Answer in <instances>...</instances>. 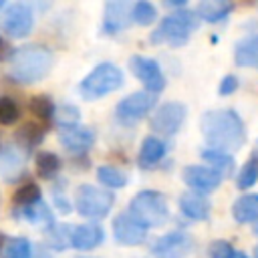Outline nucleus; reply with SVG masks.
I'll use <instances>...</instances> for the list:
<instances>
[{"instance_id": "1", "label": "nucleus", "mask_w": 258, "mask_h": 258, "mask_svg": "<svg viewBox=\"0 0 258 258\" xmlns=\"http://www.w3.org/2000/svg\"><path fill=\"white\" fill-rule=\"evenodd\" d=\"M200 129L210 149H218L232 155L246 143L244 121L232 109L206 111L200 119Z\"/></svg>"}, {"instance_id": "2", "label": "nucleus", "mask_w": 258, "mask_h": 258, "mask_svg": "<svg viewBox=\"0 0 258 258\" xmlns=\"http://www.w3.org/2000/svg\"><path fill=\"white\" fill-rule=\"evenodd\" d=\"M54 62V54L44 44H24L8 54V77L20 85L42 81Z\"/></svg>"}, {"instance_id": "3", "label": "nucleus", "mask_w": 258, "mask_h": 258, "mask_svg": "<svg viewBox=\"0 0 258 258\" xmlns=\"http://www.w3.org/2000/svg\"><path fill=\"white\" fill-rule=\"evenodd\" d=\"M200 26V18L194 10L179 8L157 24V28L151 32V42L153 44H169L173 48H179L187 44L191 32Z\"/></svg>"}, {"instance_id": "4", "label": "nucleus", "mask_w": 258, "mask_h": 258, "mask_svg": "<svg viewBox=\"0 0 258 258\" xmlns=\"http://www.w3.org/2000/svg\"><path fill=\"white\" fill-rule=\"evenodd\" d=\"M125 83L123 71L113 62H101L97 64L85 79L79 83V93L85 101H97L109 93H115Z\"/></svg>"}, {"instance_id": "5", "label": "nucleus", "mask_w": 258, "mask_h": 258, "mask_svg": "<svg viewBox=\"0 0 258 258\" xmlns=\"http://www.w3.org/2000/svg\"><path fill=\"white\" fill-rule=\"evenodd\" d=\"M129 214L143 228H159L169 220V206L165 196L155 189H143L133 196L129 204Z\"/></svg>"}, {"instance_id": "6", "label": "nucleus", "mask_w": 258, "mask_h": 258, "mask_svg": "<svg viewBox=\"0 0 258 258\" xmlns=\"http://www.w3.org/2000/svg\"><path fill=\"white\" fill-rule=\"evenodd\" d=\"M115 204V194L109 189H101L91 183H83L75 191V210L79 216L89 220H101L109 216Z\"/></svg>"}, {"instance_id": "7", "label": "nucleus", "mask_w": 258, "mask_h": 258, "mask_svg": "<svg viewBox=\"0 0 258 258\" xmlns=\"http://www.w3.org/2000/svg\"><path fill=\"white\" fill-rule=\"evenodd\" d=\"M34 26V12L24 2H12L4 6L0 28L8 38H24Z\"/></svg>"}, {"instance_id": "8", "label": "nucleus", "mask_w": 258, "mask_h": 258, "mask_svg": "<svg viewBox=\"0 0 258 258\" xmlns=\"http://www.w3.org/2000/svg\"><path fill=\"white\" fill-rule=\"evenodd\" d=\"M157 103V97L147 91H135L129 97L121 99L115 107V119L121 125H133L143 119Z\"/></svg>"}, {"instance_id": "9", "label": "nucleus", "mask_w": 258, "mask_h": 258, "mask_svg": "<svg viewBox=\"0 0 258 258\" xmlns=\"http://www.w3.org/2000/svg\"><path fill=\"white\" fill-rule=\"evenodd\" d=\"M129 69L143 83V87H145L143 91L157 95V93H161L165 89V75H163V71H161L157 60H153L149 56L133 54L129 58Z\"/></svg>"}, {"instance_id": "10", "label": "nucleus", "mask_w": 258, "mask_h": 258, "mask_svg": "<svg viewBox=\"0 0 258 258\" xmlns=\"http://www.w3.org/2000/svg\"><path fill=\"white\" fill-rule=\"evenodd\" d=\"M185 115H187V109L183 103L179 101H167L163 103L151 117L149 121V127L155 131V133H161V135H173L179 131V127L183 125L185 121Z\"/></svg>"}, {"instance_id": "11", "label": "nucleus", "mask_w": 258, "mask_h": 258, "mask_svg": "<svg viewBox=\"0 0 258 258\" xmlns=\"http://www.w3.org/2000/svg\"><path fill=\"white\" fill-rule=\"evenodd\" d=\"M194 250V238L187 232H169L155 240L151 254L155 258H185Z\"/></svg>"}, {"instance_id": "12", "label": "nucleus", "mask_w": 258, "mask_h": 258, "mask_svg": "<svg viewBox=\"0 0 258 258\" xmlns=\"http://www.w3.org/2000/svg\"><path fill=\"white\" fill-rule=\"evenodd\" d=\"M113 236L121 246H139L147 238V228H143L129 212H121L113 220Z\"/></svg>"}, {"instance_id": "13", "label": "nucleus", "mask_w": 258, "mask_h": 258, "mask_svg": "<svg viewBox=\"0 0 258 258\" xmlns=\"http://www.w3.org/2000/svg\"><path fill=\"white\" fill-rule=\"evenodd\" d=\"M58 141L71 155H85L95 143V133H93V129L83 127V125L60 127Z\"/></svg>"}, {"instance_id": "14", "label": "nucleus", "mask_w": 258, "mask_h": 258, "mask_svg": "<svg viewBox=\"0 0 258 258\" xmlns=\"http://www.w3.org/2000/svg\"><path fill=\"white\" fill-rule=\"evenodd\" d=\"M103 240H105V230H103V226H99L97 222L71 226L69 246L75 248V250H81V252L95 250L97 246L103 244Z\"/></svg>"}, {"instance_id": "15", "label": "nucleus", "mask_w": 258, "mask_h": 258, "mask_svg": "<svg viewBox=\"0 0 258 258\" xmlns=\"http://www.w3.org/2000/svg\"><path fill=\"white\" fill-rule=\"evenodd\" d=\"M181 179L194 191H206V194L214 191L222 183V177L208 165H185L181 169Z\"/></svg>"}, {"instance_id": "16", "label": "nucleus", "mask_w": 258, "mask_h": 258, "mask_svg": "<svg viewBox=\"0 0 258 258\" xmlns=\"http://www.w3.org/2000/svg\"><path fill=\"white\" fill-rule=\"evenodd\" d=\"M131 20V6L127 2H107L105 14H103V32L105 34H117L119 30H125Z\"/></svg>"}, {"instance_id": "17", "label": "nucleus", "mask_w": 258, "mask_h": 258, "mask_svg": "<svg viewBox=\"0 0 258 258\" xmlns=\"http://www.w3.org/2000/svg\"><path fill=\"white\" fill-rule=\"evenodd\" d=\"M179 210L185 218L194 220V222H204L210 218V200L202 194H194V191H187L179 198Z\"/></svg>"}, {"instance_id": "18", "label": "nucleus", "mask_w": 258, "mask_h": 258, "mask_svg": "<svg viewBox=\"0 0 258 258\" xmlns=\"http://www.w3.org/2000/svg\"><path fill=\"white\" fill-rule=\"evenodd\" d=\"M14 216L34 224V226H40L44 228V232H48L50 228H54V216H52V210L48 208V204L44 200L28 206V208H22V210H14Z\"/></svg>"}, {"instance_id": "19", "label": "nucleus", "mask_w": 258, "mask_h": 258, "mask_svg": "<svg viewBox=\"0 0 258 258\" xmlns=\"http://www.w3.org/2000/svg\"><path fill=\"white\" fill-rule=\"evenodd\" d=\"M234 10V4L232 2H226V0H204L198 4V18L200 20H206V22H222L230 16V12Z\"/></svg>"}, {"instance_id": "20", "label": "nucleus", "mask_w": 258, "mask_h": 258, "mask_svg": "<svg viewBox=\"0 0 258 258\" xmlns=\"http://www.w3.org/2000/svg\"><path fill=\"white\" fill-rule=\"evenodd\" d=\"M44 135H46V125L36 123V121H28V123H24V125H20L16 129L14 139H16V143L22 149L32 151L36 145H40V141L44 139Z\"/></svg>"}, {"instance_id": "21", "label": "nucleus", "mask_w": 258, "mask_h": 258, "mask_svg": "<svg viewBox=\"0 0 258 258\" xmlns=\"http://www.w3.org/2000/svg\"><path fill=\"white\" fill-rule=\"evenodd\" d=\"M232 216L238 224L258 222V194H244L232 204Z\"/></svg>"}, {"instance_id": "22", "label": "nucleus", "mask_w": 258, "mask_h": 258, "mask_svg": "<svg viewBox=\"0 0 258 258\" xmlns=\"http://www.w3.org/2000/svg\"><path fill=\"white\" fill-rule=\"evenodd\" d=\"M24 173L22 155L16 149H0V177L4 181H14Z\"/></svg>"}, {"instance_id": "23", "label": "nucleus", "mask_w": 258, "mask_h": 258, "mask_svg": "<svg viewBox=\"0 0 258 258\" xmlns=\"http://www.w3.org/2000/svg\"><path fill=\"white\" fill-rule=\"evenodd\" d=\"M165 143L155 137V135H147L143 141H141V147H139V161L143 167H151L155 163H159L163 157H165Z\"/></svg>"}, {"instance_id": "24", "label": "nucleus", "mask_w": 258, "mask_h": 258, "mask_svg": "<svg viewBox=\"0 0 258 258\" xmlns=\"http://www.w3.org/2000/svg\"><path fill=\"white\" fill-rule=\"evenodd\" d=\"M202 159L208 161L210 169H214L220 177H228L234 173V157L230 153H224V151H218V149H204L202 151Z\"/></svg>"}, {"instance_id": "25", "label": "nucleus", "mask_w": 258, "mask_h": 258, "mask_svg": "<svg viewBox=\"0 0 258 258\" xmlns=\"http://www.w3.org/2000/svg\"><path fill=\"white\" fill-rule=\"evenodd\" d=\"M34 163H36V173L42 179L56 177L60 167H62V161L54 151H38L34 157Z\"/></svg>"}, {"instance_id": "26", "label": "nucleus", "mask_w": 258, "mask_h": 258, "mask_svg": "<svg viewBox=\"0 0 258 258\" xmlns=\"http://www.w3.org/2000/svg\"><path fill=\"white\" fill-rule=\"evenodd\" d=\"M234 60L240 67H258V36H248L236 44Z\"/></svg>"}, {"instance_id": "27", "label": "nucleus", "mask_w": 258, "mask_h": 258, "mask_svg": "<svg viewBox=\"0 0 258 258\" xmlns=\"http://www.w3.org/2000/svg\"><path fill=\"white\" fill-rule=\"evenodd\" d=\"M97 179L109 191L111 189H121V187H125L129 183L127 173L123 169L115 167V165H101V167H97Z\"/></svg>"}, {"instance_id": "28", "label": "nucleus", "mask_w": 258, "mask_h": 258, "mask_svg": "<svg viewBox=\"0 0 258 258\" xmlns=\"http://www.w3.org/2000/svg\"><path fill=\"white\" fill-rule=\"evenodd\" d=\"M40 200H42L40 187H38L34 181H26V183H22V185L14 191V196H12V206H14V210H22V208H28V206H32V204H36V202H40Z\"/></svg>"}, {"instance_id": "29", "label": "nucleus", "mask_w": 258, "mask_h": 258, "mask_svg": "<svg viewBox=\"0 0 258 258\" xmlns=\"http://www.w3.org/2000/svg\"><path fill=\"white\" fill-rule=\"evenodd\" d=\"M28 109L36 119H40L42 125H46L48 121H52L56 105L48 95H34L30 99V103H28Z\"/></svg>"}, {"instance_id": "30", "label": "nucleus", "mask_w": 258, "mask_h": 258, "mask_svg": "<svg viewBox=\"0 0 258 258\" xmlns=\"http://www.w3.org/2000/svg\"><path fill=\"white\" fill-rule=\"evenodd\" d=\"M30 256H32V244L24 236L8 238L0 254V258H30Z\"/></svg>"}, {"instance_id": "31", "label": "nucleus", "mask_w": 258, "mask_h": 258, "mask_svg": "<svg viewBox=\"0 0 258 258\" xmlns=\"http://www.w3.org/2000/svg\"><path fill=\"white\" fill-rule=\"evenodd\" d=\"M131 20L139 26H149L157 20V8L147 0H139L131 6Z\"/></svg>"}, {"instance_id": "32", "label": "nucleus", "mask_w": 258, "mask_h": 258, "mask_svg": "<svg viewBox=\"0 0 258 258\" xmlns=\"http://www.w3.org/2000/svg\"><path fill=\"white\" fill-rule=\"evenodd\" d=\"M256 183H258V157L252 155V157L242 165V169L238 171V175H236V185H238L240 189H250V187L256 185Z\"/></svg>"}, {"instance_id": "33", "label": "nucleus", "mask_w": 258, "mask_h": 258, "mask_svg": "<svg viewBox=\"0 0 258 258\" xmlns=\"http://www.w3.org/2000/svg\"><path fill=\"white\" fill-rule=\"evenodd\" d=\"M18 119H20L18 103L8 95H0V125H14Z\"/></svg>"}, {"instance_id": "34", "label": "nucleus", "mask_w": 258, "mask_h": 258, "mask_svg": "<svg viewBox=\"0 0 258 258\" xmlns=\"http://www.w3.org/2000/svg\"><path fill=\"white\" fill-rule=\"evenodd\" d=\"M52 119L58 123V127H73V125H79L81 113H79V109L75 105L67 103V105H60V107L54 109V117Z\"/></svg>"}, {"instance_id": "35", "label": "nucleus", "mask_w": 258, "mask_h": 258, "mask_svg": "<svg viewBox=\"0 0 258 258\" xmlns=\"http://www.w3.org/2000/svg\"><path fill=\"white\" fill-rule=\"evenodd\" d=\"M234 252H236L234 246L230 242H226V240H216L208 248V256L210 258H232Z\"/></svg>"}, {"instance_id": "36", "label": "nucleus", "mask_w": 258, "mask_h": 258, "mask_svg": "<svg viewBox=\"0 0 258 258\" xmlns=\"http://www.w3.org/2000/svg\"><path fill=\"white\" fill-rule=\"evenodd\" d=\"M238 85H240V81H238V77H236V75H226V77L220 81L218 93H220L222 97H228V95H232V93L238 89Z\"/></svg>"}, {"instance_id": "37", "label": "nucleus", "mask_w": 258, "mask_h": 258, "mask_svg": "<svg viewBox=\"0 0 258 258\" xmlns=\"http://www.w3.org/2000/svg\"><path fill=\"white\" fill-rule=\"evenodd\" d=\"M54 206H56V210L60 214H69L71 212V204H69V200L60 191H54Z\"/></svg>"}, {"instance_id": "38", "label": "nucleus", "mask_w": 258, "mask_h": 258, "mask_svg": "<svg viewBox=\"0 0 258 258\" xmlns=\"http://www.w3.org/2000/svg\"><path fill=\"white\" fill-rule=\"evenodd\" d=\"M30 258H50V254H48V252H44V250H40L38 254H34V252H32V256H30Z\"/></svg>"}, {"instance_id": "39", "label": "nucleus", "mask_w": 258, "mask_h": 258, "mask_svg": "<svg viewBox=\"0 0 258 258\" xmlns=\"http://www.w3.org/2000/svg\"><path fill=\"white\" fill-rule=\"evenodd\" d=\"M4 244H6V236L0 232V254H2V248H4Z\"/></svg>"}, {"instance_id": "40", "label": "nucleus", "mask_w": 258, "mask_h": 258, "mask_svg": "<svg viewBox=\"0 0 258 258\" xmlns=\"http://www.w3.org/2000/svg\"><path fill=\"white\" fill-rule=\"evenodd\" d=\"M232 258H250V256H246L244 252H234V254H232Z\"/></svg>"}, {"instance_id": "41", "label": "nucleus", "mask_w": 258, "mask_h": 258, "mask_svg": "<svg viewBox=\"0 0 258 258\" xmlns=\"http://www.w3.org/2000/svg\"><path fill=\"white\" fill-rule=\"evenodd\" d=\"M254 258H258V246L254 248Z\"/></svg>"}, {"instance_id": "42", "label": "nucleus", "mask_w": 258, "mask_h": 258, "mask_svg": "<svg viewBox=\"0 0 258 258\" xmlns=\"http://www.w3.org/2000/svg\"><path fill=\"white\" fill-rule=\"evenodd\" d=\"M4 6H6V4H4V0H0V10H2Z\"/></svg>"}, {"instance_id": "43", "label": "nucleus", "mask_w": 258, "mask_h": 258, "mask_svg": "<svg viewBox=\"0 0 258 258\" xmlns=\"http://www.w3.org/2000/svg\"><path fill=\"white\" fill-rule=\"evenodd\" d=\"M254 232H256V234H258V222H256V226H254Z\"/></svg>"}, {"instance_id": "44", "label": "nucleus", "mask_w": 258, "mask_h": 258, "mask_svg": "<svg viewBox=\"0 0 258 258\" xmlns=\"http://www.w3.org/2000/svg\"><path fill=\"white\" fill-rule=\"evenodd\" d=\"M79 258H95V256H79Z\"/></svg>"}, {"instance_id": "45", "label": "nucleus", "mask_w": 258, "mask_h": 258, "mask_svg": "<svg viewBox=\"0 0 258 258\" xmlns=\"http://www.w3.org/2000/svg\"><path fill=\"white\" fill-rule=\"evenodd\" d=\"M256 151H258V141H256Z\"/></svg>"}, {"instance_id": "46", "label": "nucleus", "mask_w": 258, "mask_h": 258, "mask_svg": "<svg viewBox=\"0 0 258 258\" xmlns=\"http://www.w3.org/2000/svg\"><path fill=\"white\" fill-rule=\"evenodd\" d=\"M0 46H2V38H0Z\"/></svg>"}]
</instances>
